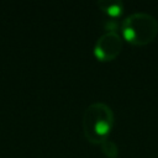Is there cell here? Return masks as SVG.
I'll use <instances>...</instances> for the list:
<instances>
[{
	"label": "cell",
	"instance_id": "obj_1",
	"mask_svg": "<svg viewBox=\"0 0 158 158\" xmlns=\"http://www.w3.org/2000/svg\"><path fill=\"white\" fill-rule=\"evenodd\" d=\"M115 116L111 107L104 102L90 104L83 115L81 125L85 138L93 144L107 139L114 127Z\"/></svg>",
	"mask_w": 158,
	"mask_h": 158
},
{
	"label": "cell",
	"instance_id": "obj_2",
	"mask_svg": "<svg viewBox=\"0 0 158 158\" xmlns=\"http://www.w3.org/2000/svg\"><path fill=\"white\" fill-rule=\"evenodd\" d=\"M123 38L135 46H146L158 35V21L147 12H133L121 22Z\"/></svg>",
	"mask_w": 158,
	"mask_h": 158
},
{
	"label": "cell",
	"instance_id": "obj_3",
	"mask_svg": "<svg viewBox=\"0 0 158 158\" xmlns=\"http://www.w3.org/2000/svg\"><path fill=\"white\" fill-rule=\"evenodd\" d=\"M121 36L116 31H107L96 40L94 46V56L98 58V60L110 62L121 53Z\"/></svg>",
	"mask_w": 158,
	"mask_h": 158
},
{
	"label": "cell",
	"instance_id": "obj_4",
	"mask_svg": "<svg viewBox=\"0 0 158 158\" xmlns=\"http://www.w3.org/2000/svg\"><path fill=\"white\" fill-rule=\"evenodd\" d=\"M99 9L110 17H117L123 11V4L120 0H99Z\"/></svg>",
	"mask_w": 158,
	"mask_h": 158
},
{
	"label": "cell",
	"instance_id": "obj_5",
	"mask_svg": "<svg viewBox=\"0 0 158 158\" xmlns=\"http://www.w3.org/2000/svg\"><path fill=\"white\" fill-rule=\"evenodd\" d=\"M100 149L102 152V154L106 157V158H117L118 156V148L116 146V143L111 139H105L102 141L100 144Z\"/></svg>",
	"mask_w": 158,
	"mask_h": 158
}]
</instances>
